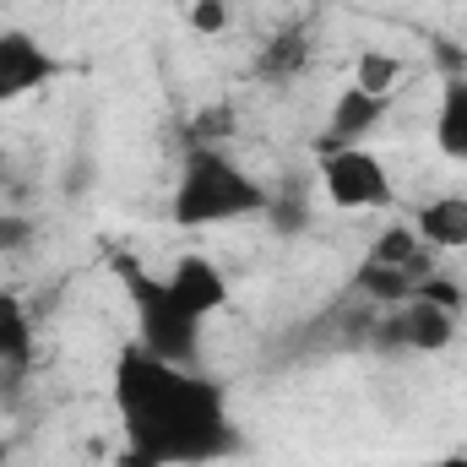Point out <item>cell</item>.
Segmentation results:
<instances>
[{"label": "cell", "instance_id": "15", "mask_svg": "<svg viewBox=\"0 0 467 467\" xmlns=\"http://www.w3.org/2000/svg\"><path fill=\"white\" fill-rule=\"evenodd\" d=\"M0 467H11V446L5 441H0Z\"/></svg>", "mask_w": 467, "mask_h": 467}, {"label": "cell", "instance_id": "5", "mask_svg": "<svg viewBox=\"0 0 467 467\" xmlns=\"http://www.w3.org/2000/svg\"><path fill=\"white\" fill-rule=\"evenodd\" d=\"M321 196L337 213H386L397 202V185H391L386 158L369 141H353V147L327 141L321 147Z\"/></svg>", "mask_w": 467, "mask_h": 467}, {"label": "cell", "instance_id": "16", "mask_svg": "<svg viewBox=\"0 0 467 467\" xmlns=\"http://www.w3.org/2000/svg\"><path fill=\"white\" fill-rule=\"evenodd\" d=\"M0 174H5V152H0Z\"/></svg>", "mask_w": 467, "mask_h": 467}, {"label": "cell", "instance_id": "14", "mask_svg": "<svg viewBox=\"0 0 467 467\" xmlns=\"http://www.w3.org/2000/svg\"><path fill=\"white\" fill-rule=\"evenodd\" d=\"M419 467H467V451H446V457H430V462Z\"/></svg>", "mask_w": 467, "mask_h": 467}, {"label": "cell", "instance_id": "6", "mask_svg": "<svg viewBox=\"0 0 467 467\" xmlns=\"http://www.w3.org/2000/svg\"><path fill=\"white\" fill-rule=\"evenodd\" d=\"M55 77H60V60L33 27H0V109L44 93Z\"/></svg>", "mask_w": 467, "mask_h": 467}, {"label": "cell", "instance_id": "3", "mask_svg": "<svg viewBox=\"0 0 467 467\" xmlns=\"http://www.w3.org/2000/svg\"><path fill=\"white\" fill-rule=\"evenodd\" d=\"M115 272H119L125 299H130V316H136V337L130 343H141L147 353H158L169 364H191V369L207 364V321H196L191 310H180L174 294H169V283L152 277L141 261L115 255Z\"/></svg>", "mask_w": 467, "mask_h": 467}, {"label": "cell", "instance_id": "11", "mask_svg": "<svg viewBox=\"0 0 467 467\" xmlns=\"http://www.w3.org/2000/svg\"><path fill=\"white\" fill-rule=\"evenodd\" d=\"M353 88H364V93H375V99H391V88H397V60H391L386 49H364V55L353 60Z\"/></svg>", "mask_w": 467, "mask_h": 467}, {"label": "cell", "instance_id": "13", "mask_svg": "<svg viewBox=\"0 0 467 467\" xmlns=\"http://www.w3.org/2000/svg\"><path fill=\"white\" fill-rule=\"evenodd\" d=\"M109 467H158V462H152V457H141V451H130V446H119Z\"/></svg>", "mask_w": 467, "mask_h": 467}, {"label": "cell", "instance_id": "2", "mask_svg": "<svg viewBox=\"0 0 467 467\" xmlns=\"http://www.w3.org/2000/svg\"><path fill=\"white\" fill-rule=\"evenodd\" d=\"M272 207V191L213 141L185 147L180 158V180L169 196V223L174 229H218V223H239V218H261Z\"/></svg>", "mask_w": 467, "mask_h": 467}, {"label": "cell", "instance_id": "7", "mask_svg": "<svg viewBox=\"0 0 467 467\" xmlns=\"http://www.w3.org/2000/svg\"><path fill=\"white\" fill-rule=\"evenodd\" d=\"M163 283H169L174 305H180V310H191L196 321H213V316H223V310H229V299H234L229 272H223L213 255H202V250L180 255V261L163 272Z\"/></svg>", "mask_w": 467, "mask_h": 467}, {"label": "cell", "instance_id": "9", "mask_svg": "<svg viewBox=\"0 0 467 467\" xmlns=\"http://www.w3.org/2000/svg\"><path fill=\"white\" fill-rule=\"evenodd\" d=\"M380 119H386V99H375V93H364V88H343L337 93V104H332V119H327V141L332 147H353V141H369L375 130H380Z\"/></svg>", "mask_w": 467, "mask_h": 467}, {"label": "cell", "instance_id": "12", "mask_svg": "<svg viewBox=\"0 0 467 467\" xmlns=\"http://www.w3.org/2000/svg\"><path fill=\"white\" fill-rule=\"evenodd\" d=\"M223 22H229L223 0H191V27L196 33H223Z\"/></svg>", "mask_w": 467, "mask_h": 467}, {"label": "cell", "instance_id": "1", "mask_svg": "<svg viewBox=\"0 0 467 467\" xmlns=\"http://www.w3.org/2000/svg\"><path fill=\"white\" fill-rule=\"evenodd\" d=\"M109 397L119 419V446L158 467H207L239 451L229 391L202 364H169L141 343H125L109 369Z\"/></svg>", "mask_w": 467, "mask_h": 467}, {"label": "cell", "instance_id": "10", "mask_svg": "<svg viewBox=\"0 0 467 467\" xmlns=\"http://www.w3.org/2000/svg\"><path fill=\"white\" fill-rule=\"evenodd\" d=\"M435 147L441 158L467 163V77H446L441 104H435Z\"/></svg>", "mask_w": 467, "mask_h": 467}, {"label": "cell", "instance_id": "4", "mask_svg": "<svg viewBox=\"0 0 467 467\" xmlns=\"http://www.w3.org/2000/svg\"><path fill=\"white\" fill-rule=\"evenodd\" d=\"M462 310H467L462 283L430 272V277H419V288L397 305V316H391V337H397L408 353H446L451 343H457V321H462Z\"/></svg>", "mask_w": 467, "mask_h": 467}, {"label": "cell", "instance_id": "8", "mask_svg": "<svg viewBox=\"0 0 467 467\" xmlns=\"http://www.w3.org/2000/svg\"><path fill=\"white\" fill-rule=\"evenodd\" d=\"M408 229L419 234V244L435 250V255H457V250H467V196L462 191L430 196L424 207H413Z\"/></svg>", "mask_w": 467, "mask_h": 467}]
</instances>
